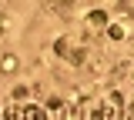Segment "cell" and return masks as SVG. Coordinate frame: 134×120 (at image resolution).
<instances>
[{"label":"cell","mask_w":134,"mask_h":120,"mask_svg":"<svg viewBox=\"0 0 134 120\" xmlns=\"http://www.w3.org/2000/svg\"><path fill=\"white\" fill-rule=\"evenodd\" d=\"M0 120H50V113L37 103H20V107H10Z\"/></svg>","instance_id":"obj_1"}]
</instances>
